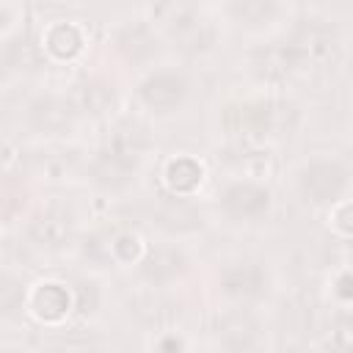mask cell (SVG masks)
Wrapping results in <instances>:
<instances>
[{
  "label": "cell",
  "instance_id": "cell-1",
  "mask_svg": "<svg viewBox=\"0 0 353 353\" xmlns=\"http://www.w3.org/2000/svg\"><path fill=\"white\" fill-rule=\"evenodd\" d=\"M342 182H345V176L334 163H314L303 171V190L314 201L334 199L342 190Z\"/></svg>",
  "mask_w": 353,
  "mask_h": 353
},
{
  "label": "cell",
  "instance_id": "cell-2",
  "mask_svg": "<svg viewBox=\"0 0 353 353\" xmlns=\"http://www.w3.org/2000/svg\"><path fill=\"white\" fill-rule=\"evenodd\" d=\"M185 94V83L174 74H157L143 85V99L154 108H171L182 99Z\"/></svg>",
  "mask_w": 353,
  "mask_h": 353
},
{
  "label": "cell",
  "instance_id": "cell-3",
  "mask_svg": "<svg viewBox=\"0 0 353 353\" xmlns=\"http://www.w3.org/2000/svg\"><path fill=\"white\" fill-rule=\"evenodd\" d=\"M226 207L237 215H254L268 207V193L259 188H251V185H234L226 193Z\"/></svg>",
  "mask_w": 353,
  "mask_h": 353
},
{
  "label": "cell",
  "instance_id": "cell-4",
  "mask_svg": "<svg viewBox=\"0 0 353 353\" xmlns=\"http://www.w3.org/2000/svg\"><path fill=\"white\" fill-rule=\"evenodd\" d=\"M174 36L179 39L182 47L199 50V47H204V44L210 41V28H207V22H201V19H196V17H182V19L174 25Z\"/></svg>",
  "mask_w": 353,
  "mask_h": 353
},
{
  "label": "cell",
  "instance_id": "cell-5",
  "mask_svg": "<svg viewBox=\"0 0 353 353\" xmlns=\"http://www.w3.org/2000/svg\"><path fill=\"white\" fill-rule=\"evenodd\" d=\"M130 168H132V157H127V154H121V152L113 149V152H108V154L99 157L97 176L102 182H121L130 174Z\"/></svg>",
  "mask_w": 353,
  "mask_h": 353
},
{
  "label": "cell",
  "instance_id": "cell-6",
  "mask_svg": "<svg viewBox=\"0 0 353 353\" xmlns=\"http://www.w3.org/2000/svg\"><path fill=\"white\" fill-rule=\"evenodd\" d=\"M179 268H182V256H179L174 248H157V251L149 256V262H146V273H149L152 279H157V281L174 276Z\"/></svg>",
  "mask_w": 353,
  "mask_h": 353
},
{
  "label": "cell",
  "instance_id": "cell-7",
  "mask_svg": "<svg viewBox=\"0 0 353 353\" xmlns=\"http://www.w3.org/2000/svg\"><path fill=\"white\" fill-rule=\"evenodd\" d=\"M66 306H69V298H66V292L61 290V287H44L39 295H36V309H39V314L41 317H47V320H55V317H61L63 312H66Z\"/></svg>",
  "mask_w": 353,
  "mask_h": 353
},
{
  "label": "cell",
  "instance_id": "cell-8",
  "mask_svg": "<svg viewBox=\"0 0 353 353\" xmlns=\"http://www.w3.org/2000/svg\"><path fill=\"white\" fill-rule=\"evenodd\" d=\"M66 234H69V223L63 218L50 215V218H41V221L33 223V237L44 245H58V243H63Z\"/></svg>",
  "mask_w": 353,
  "mask_h": 353
},
{
  "label": "cell",
  "instance_id": "cell-9",
  "mask_svg": "<svg viewBox=\"0 0 353 353\" xmlns=\"http://www.w3.org/2000/svg\"><path fill=\"white\" fill-rule=\"evenodd\" d=\"M199 176H201V171H199V165L193 160H176L168 168V182L176 190H190L199 182Z\"/></svg>",
  "mask_w": 353,
  "mask_h": 353
},
{
  "label": "cell",
  "instance_id": "cell-10",
  "mask_svg": "<svg viewBox=\"0 0 353 353\" xmlns=\"http://www.w3.org/2000/svg\"><path fill=\"white\" fill-rule=\"evenodd\" d=\"M229 292H254L259 284V270L256 268H234L223 279Z\"/></svg>",
  "mask_w": 353,
  "mask_h": 353
},
{
  "label": "cell",
  "instance_id": "cell-11",
  "mask_svg": "<svg viewBox=\"0 0 353 353\" xmlns=\"http://www.w3.org/2000/svg\"><path fill=\"white\" fill-rule=\"evenodd\" d=\"M50 47H52L55 55H74L80 50V36H77L74 28L61 25V28H55L50 33Z\"/></svg>",
  "mask_w": 353,
  "mask_h": 353
},
{
  "label": "cell",
  "instance_id": "cell-12",
  "mask_svg": "<svg viewBox=\"0 0 353 353\" xmlns=\"http://www.w3.org/2000/svg\"><path fill=\"white\" fill-rule=\"evenodd\" d=\"M273 8V0H237L234 3V17H240L243 22H262Z\"/></svg>",
  "mask_w": 353,
  "mask_h": 353
},
{
  "label": "cell",
  "instance_id": "cell-13",
  "mask_svg": "<svg viewBox=\"0 0 353 353\" xmlns=\"http://www.w3.org/2000/svg\"><path fill=\"white\" fill-rule=\"evenodd\" d=\"M121 47L127 50V55H132V58H141V55H146V52H152V41H149V36L138 28V30H130L124 39H121Z\"/></svg>",
  "mask_w": 353,
  "mask_h": 353
},
{
  "label": "cell",
  "instance_id": "cell-14",
  "mask_svg": "<svg viewBox=\"0 0 353 353\" xmlns=\"http://www.w3.org/2000/svg\"><path fill=\"white\" fill-rule=\"evenodd\" d=\"M163 221H165L168 226H182V223L196 221V212H193L188 204H182V201H171V204H165Z\"/></svg>",
  "mask_w": 353,
  "mask_h": 353
},
{
  "label": "cell",
  "instance_id": "cell-15",
  "mask_svg": "<svg viewBox=\"0 0 353 353\" xmlns=\"http://www.w3.org/2000/svg\"><path fill=\"white\" fill-rule=\"evenodd\" d=\"M108 94L99 88V85H85V88H80V102H83V108H88V110H102L105 105H108Z\"/></svg>",
  "mask_w": 353,
  "mask_h": 353
},
{
  "label": "cell",
  "instance_id": "cell-16",
  "mask_svg": "<svg viewBox=\"0 0 353 353\" xmlns=\"http://www.w3.org/2000/svg\"><path fill=\"white\" fill-rule=\"evenodd\" d=\"M36 121H39V124H47V127H55V124L66 121V113H63L55 102H44V105H39V110H36Z\"/></svg>",
  "mask_w": 353,
  "mask_h": 353
},
{
  "label": "cell",
  "instance_id": "cell-17",
  "mask_svg": "<svg viewBox=\"0 0 353 353\" xmlns=\"http://www.w3.org/2000/svg\"><path fill=\"white\" fill-rule=\"evenodd\" d=\"M234 336H240L237 339V345H248V336H251V323H245L243 317H237V325H226V339L229 342H234Z\"/></svg>",
  "mask_w": 353,
  "mask_h": 353
},
{
  "label": "cell",
  "instance_id": "cell-18",
  "mask_svg": "<svg viewBox=\"0 0 353 353\" xmlns=\"http://www.w3.org/2000/svg\"><path fill=\"white\" fill-rule=\"evenodd\" d=\"M119 251H121V256L124 259H130V256H135V251H138V245H135V240H130V237H121L119 243Z\"/></svg>",
  "mask_w": 353,
  "mask_h": 353
},
{
  "label": "cell",
  "instance_id": "cell-19",
  "mask_svg": "<svg viewBox=\"0 0 353 353\" xmlns=\"http://www.w3.org/2000/svg\"><path fill=\"white\" fill-rule=\"evenodd\" d=\"M336 218L342 221V229H347V232L353 229V207H345V210H342Z\"/></svg>",
  "mask_w": 353,
  "mask_h": 353
}]
</instances>
